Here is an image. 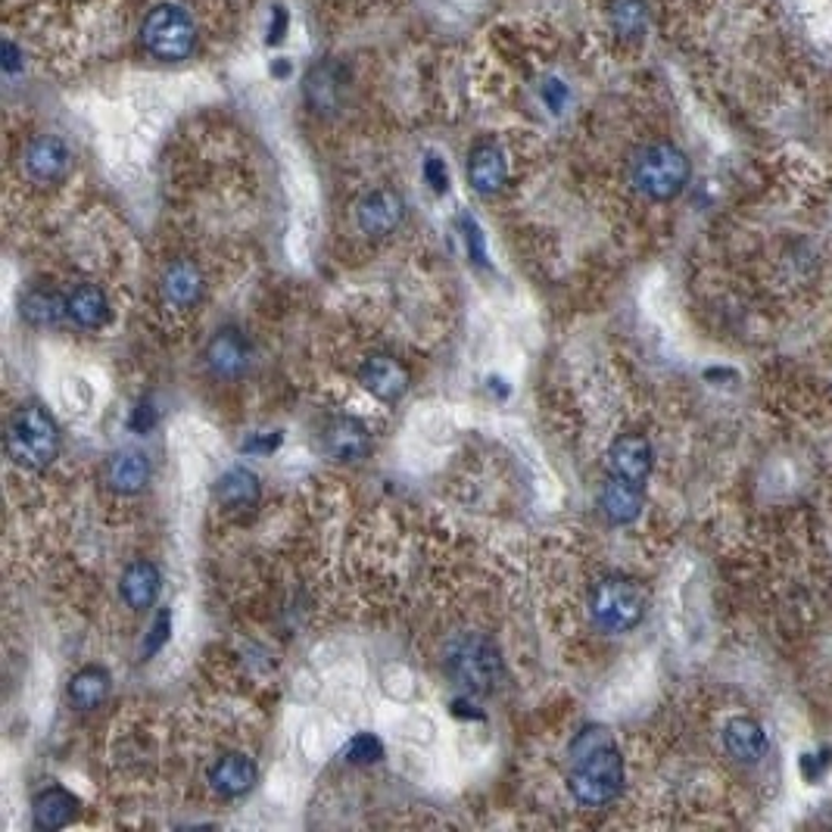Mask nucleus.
I'll return each mask as SVG.
<instances>
[{
  "mask_svg": "<svg viewBox=\"0 0 832 832\" xmlns=\"http://www.w3.org/2000/svg\"><path fill=\"white\" fill-rule=\"evenodd\" d=\"M571 773L567 788L586 808L611 805L627 783V764L621 748L611 743L605 726H586L571 745Z\"/></svg>",
  "mask_w": 832,
  "mask_h": 832,
  "instance_id": "1",
  "label": "nucleus"
},
{
  "mask_svg": "<svg viewBox=\"0 0 832 832\" xmlns=\"http://www.w3.org/2000/svg\"><path fill=\"white\" fill-rule=\"evenodd\" d=\"M586 608L602 633H631L649 614V589L627 574H605L589 589Z\"/></svg>",
  "mask_w": 832,
  "mask_h": 832,
  "instance_id": "2",
  "label": "nucleus"
},
{
  "mask_svg": "<svg viewBox=\"0 0 832 832\" xmlns=\"http://www.w3.org/2000/svg\"><path fill=\"white\" fill-rule=\"evenodd\" d=\"M689 179H693V162L671 140H654L639 147L631 162L633 187L652 203L676 200L686 191Z\"/></svg>",
  "mask_w": 832,
  "mask_h": 832,
  "instance_id": "3",
  "label": "nucleus"
},
{
  "mask_svg": "<svg viewBox=\"0 0 832 832\" xmlns=\"http://www.w3.org/2000/svg\"><path fill=\"white\" fill-rule=\"evenodd\" d=\"M7 455L28 472H41L60 455V428L45 405H20L7 421Z\"/></svg>",
  "mask_w": 832,
  "mask_h": 832,
  "instance_id": "4",
  "label": "nucleus"
},
{
  "mask_svg": "<svg viewBox=\"0 0 832 832\" xmlns=\"http://www.w3.org/2000/svg\"><path fill=\"white\" fill-rule=\"evenodd\" d=\"M140 41L159 60H184L197 45L194 16L181 3H159L144 16Z\"/></svg>",
  "mask_w": 832,
  "mask_h": 832,
  "instance_id": "5",
  "label": "nucleus"
},
{
  "mask_svg": "<svg viewBox=\"0 0 832 832\" xmlns=\"http://www.w3.org/2000/svg\"><path fill=\"white\" fill-rule=\"evenodd\" d=\"M450 674L468 696H487L493 693L499 674H502V658L490 639L484 636H465L450 649Z\"/></svg>",
  "mask_w": 832,
  "mask_h": 832,
  "instance_id": "6",
  "label": "nucleus"
},
{
  "mask_svg": "<svg viewBox=\"0 0 832 832\" xmlns=\"http://www.w3.org/2000/svg\"><path fill=\"white\" fill-rule=\"evenodd\" d=\"M654 468V446L643 433H621L608 446V474L646 487Z\"/></svg>",
  "mask_w": 832,
  "mask_h": 832,
  "instance_id": "7",
  "label": "nucleus"
},
{
  "mask_svg": "<svg viewBox=\"0 0 832 832\" xmlns=\"http://www.w3.org/2000/svg\"><path fill=\"white\" fill-rule=\"evenodd\" d=\"M23 169L35 184H60L72 169V150L63 137L38 135L25 147Z\"/></svg>",
  "mask_w": 832,
  "mask_h": 832,
  "instance_id": "8",
  "label": "nucleus"
},
{
  "mask_svg": "<svg viewBox=\"0 0 832 832\" xmlns=\"http://www.w3.org/2000/svg\"><path fill=\"white\" fill-rule=\"evenodd\" d=\"M723 751L743 767L761 764L770 751V733L767 726L758 718H748V714H736V718L726 720L723 726Z\"/></svg>",
  "mask_w": 832,
  "mask_h": 832,
  "instance_id": "9",
  "label": "nucleus"
},
{
  "mask_svg": "<svg viewBox=\"0 0 832 832\" xmlns=\"http://www.w3.org/2000/svg\"><path fill=\"white\" fill-rule=\"evenodd\" d=\"M249 356H253V350H249L244 331H237V328H222L206 343V368L219 381L244 378L249 368Z\"/></svg>",
  "mask_w": 832,
  "mask_h": 832,
  "instance_id": "10",
  "label": "nucleus"
},
{
  "mask_svg": "<svg viewBox=\"0 0 832 832\" xmlns=\"http://www.w3.org/2000/svg\"><path fill=\"white\" fill-rule=\"evenodd\" d=\"M359 383L381 403H400L408 393V368L403 362L387 356V353H375L359 365Z\"/></svg>",
  "mask_w": 832,
  "mask_h": 832,
  "instance_id": "11",
  "label": "nucleus"
},
{
  "mask_svg": "<svg viewBox=\"0 0 832 832\" xmlns=\"http://www.w3.org/2000/svg\"><path fill=\"white\" fill-rule=\"evenodd\" d=\"M356 219H359V228L368 237H387V234H393L396 228L403 225L405 203L396 191L378 187V191L362 197Z\"/></svg>",
  "mask_w": 832,
  "mask_h": 832,
  "instance_id": "12",
  "label": "nucleus"
},
{
  "mask_svg": "<svg viewBox=\"0 0 832 832\" xmlns=\"http://www.w3.org/2000/svg\"><path fill=\"white\" fill-rule=\"evenodd\" d=\"M321 450L334 462H359L371 450V433L353 415H338L321 430Z\"/></svg>",
  "mask_w": 832,
  "mask_h": 832,
  "instance_id": "13",
  "label": "nucleus"
},
{
  "mask_svg": "<svg viewBox=\"0 0 832 832\" xmlns=\"http://www.w3.org/2000/svg\"><path fill=\"white\" fill-rule=\"evenodd\" d=\"M599 509H602V515L608 517V524L627 527V524H633L636 517L643 515V509H646V487L608 474L605 487H602V493H599Z\"/></svg>",
  "mask_w": 832,
  "mask_h": 832,
  "instance_id": "14",
  "label": "nucleus"
},
{
  "mask_svg": "<svg viewBox=\"0 0 832 832\" xmlns=\"http://www.w3.org/2000/svg\"><path fill=\"white\" fill-rule=\"evenodd\" d=\"M259 495H262V487H259V477L244 468V465H234L228 468L219 480H216V502L231 512V515H247L259 505Z\"/></svg>",
  "mask_w": 832,
  "mask_h": 832,
  "instance_id": "15",
  "label": "nucleus"
},
{
  "mask_svg": "<svg viewBox=\"0 0 832 832\" xmlns=\"http://www.w3.org/2000/svg\"><path fill=\"white\" fill-rule=\"evenodd\" d=\"M159 296L169 309H194L203 296L200 269L187 259L166 266L162 278H159Z\"/></svg>",
  "mask_w": 832,
  "mask_h": 832,
  "instance_id": "16",
  "label": "nucleus"
},
{
  "mask_svg": "<svg viewBox=\"0 0 832 832\" xmlns=\"http://www.w3.org/2000/svg\"><path fill=\"white\" fill-rule=\"evenodd\" d=\"M468 181L477 194L493 197L509 181V162L495 144H477L468 157Z\"/></svg>",
  "mask_w": 832,
  "mask_h": 832,
  "instance_id": "17",
  "label": "nucleus"
},
{
  "mask_svg": "<svg viewBox=\"0 0 832 832\" xmlns=\"http://www.w3.org/2000/svg\"><path fill=\"white\" fill-rule=\"evenodd\" d=\"M159 589H162V574H159V567L154 562L137 559L122 571L119 592H122L125 605L132 611H147L159 599Z\"/></svg>",
  "mask_w": 832,
  "mask_h": 832,
  "instance_id": "18",
  "label": "nucleus"
},
{
  "mask_svg": "<svg viewBox=\"0 0 832 832\" xmlns=\"http://www.w3.org/2000/svg\"><path fill=\"white\" fill-rule=\"evenodd\" d=\"M253 783H256V764L241 751H228L209 767V786L222 798H237V795L249 792Z\"/></svg>",
  "mask_w": 832,
  "mask_h": 832,
  "instance_id": "19",
  "label": "nucleus"
},
{
  "mask_svg": "<svg viewBox=\"0 0 832 832\" xmlns=\"http://www.w3.org/2000/svg\"><path fill=\"white\" fill-rule=\"evenodd\" d=\"M343 88H346V72L334 60H325L318 63L309 78H306V97H309V107L316 113H334L343 100Z\"/></svg>",
  "mask_w": 832,
  "mask_h": 832,
  "instance_id": "20",
  "label": "nucleus"
},
{
  "mask_svg": "<svg viewBox=\"0 0 832 832\" xmlns=\"http://www.w3.org/2000/svg\"><path fill=\"white\" fill-rule=\"evenodd\" d=\"M75 817H78V798H75L72 792H66L63 786L45 788V792H38L35 802H32V820H35L38 830H63Z\"/></svg>",
  "mask_w": 832,
  "mask_h": 832,
  "instance_id": "21",
  "label": "nucleus"
},
{
  "mask_svg": "<svg viewBox=\"0 0 832 832\" xmlns=\"http://www.w3.org/2000/svg\"><path fill=\"white\" fill-rule=\"evenodd\" d=\"M107 484L122 495L140 493L150 484V458L144 452H115L107 462Z\"/></svg>",
  "mask_w": 832,
  "mask_h": 832,
  "instance_id": "22",
  "label": "nucleus"
},
{
  "mask_svg": "<svg viewBox=\"0 0 832 832\" xmlns=\"http://www.w3.org/2000/svg\"><path fill=\"white\" fill-rule=\"evenodd\" d=\"M110 316H113L110 299H107V293L100 291L97 284H82V287H75V291L69 293V318L78 328L100 331L110 321Z\"/></svg>",
  "mask_w": 832,
  "mask_h": 832,
  "instance_id": "23",
  "label": "nucleus"
},
{
  "mask_svg": "<svg viewBox=\"0 0 832 832\" xmlns=\"http://www.w3.org/2000/svg\"><path fill=\"white\" fill-rule=\"evenodd\" d=\"M110 689H113L110 671L97 668V664H88V668H82L78 674H72V680H69V701L78 711H94V708H100L110 698Z\"/></svg>",
  "mask_w": 832,
  "mask_h": 832,
  "instance_id": "24",
  "label": "nucleus"
},
{
  "mask_svg": "<svg viewBox=\"0 0 832 832\" xmlns=\"http://www.w3.org/2000/svg\"><path fill=\"white\" fill-rule=\"evenodd\" d=\"M23 318L35 328H57L69 318V296L60 291L35 287L23 296Z\"/></svg>",
  "mask_w": 832,
  "mask_h": 832,
  "instance_id": "25",
  "label": "nucleus"
},
{
  "mask_svg": "<svg viewBox=\"0 0 832 832\" xmlns=\"http://www.w3.org/2000/svg\"><path fill=\"white\" fill-rule=\"evenodd\" d=\"M381 739L371 736V733H359V736H353L350 745H346V761H353V764H375V761H381Z\"/></svg>",
  "mask_w": 832,
  "mask_h": 832,
  "instance_id": "26",
  "label": "nucleus"
},
{
  "mask_svg": "<svg viewBox=\"0 0 832 832\" xmlns=\"http://www.w3.org/2000/svg\"><path fill=\"white\" fill-rule=\"evenodd\" d=\"M832 767V748H817V751H805L802 761H798V770H802V780L805 783H820L823 773Z\"/></svg>",
  "mask_w": 832,
  "mask_h": 832,
  "instance_id": "27",
  "label": "nucleus"
},
{
  "mask_svg": "<svg viewBox=\"0 0 832 832\" xmlns=\"http://www.w3.org/2000/svg\"><path fill=\"white\" fill-rule=\"evenodd\" d=\"M169 633H172V611H169V608H159L157 621H154V627H150L147 639H144L140 654H144V658H154V654L169 643Z\"/></svg>",
  "mask_w": 832,
  "mask_h": 832,
  "instance_id": "28",
  "label": "nucleus"
},
{
  "mask_svg": "<svg viewBox=\"0 0 832 832\" xmlns=\"http://www.w3.org/2000/svg\"><path fill=\"white\" fill-rule=\"evenodd\" d=\"M614 23L621 32H643V23H646V10H643V3L639 0H621L617 7H614Z\"/></svg>",
  "mask_w": 832,
  "mask_h": 832,
  "instance_id": "29",
  "label": "nucleus"
},
{
  "mask_svg": "<svg viewBox=\"0 0 832 832\" xmlns=\"http://www.w3.org/2000/svg\"><path fill=\"white\" fill-rule=\"evenodd\" d=\"M462 231H465V241H468V253H472V262L477 266H487V244H484V234H480V225L474 222L472 216H462Z\"/></svg>",
  "mask_w": 832,
  "mask_h": 832,
  "instance_id": "30",
  "label": "nucleus"
},
{
  "mask_svg": "<svg viewBox=\"0 0 832 832\" xmlns=\"http://www.w3.org/2000/svg\"><path fill=\"white\" fill-rule=\"evenodd\" d=\"M425 181L433 187V194H446L450 191V175H446V166L440 157L425 159Z\"/></svg>",
  "mask_w": 832,
  "mask_h": 832,
  "instance_id": "31",
  "label": "nucleus"
},
{
  "mask_svg": "<svg viewBox=\"0 0 832 832\" xmlns=\"http://www.w3.org/2000/svg\"><path fill=\"white\" fill-rule=\"evenodd\" d=\"M154 425H157V412H154V405L150 403L135 405V412H132V418H129V428L135 430V433H150Z\"/></svg>",
  "mask_w": 832,
  "mask_h": 832,
  "instance_id": "32",
  "label": "nucleus"
},
{
  "mask_svg": "<svg viewBox=\"0 0 832 832\" xmlns=\"http://www.w3.org/2000/svg\"><path fill=\"white\" fill-rule=\"evenodd\" d=\"M281 446V433H259V437H253L244 443V452L249 455H269Z\"/></svg>",
  "mask_w": 832,
  "mask_h": 832,
  "instance_id": "33",
  "label": "nucleus"
},
{
  "mask_svg": "<svg viewBox=\"0 0 832 832\" xmlns=\"http://www.w3.org/2000/svg\"><path fill=\"white\" fill-rule=\"evenodd\" d=\"M542 97H546V103L559 113L564 107V100H567V90H564V85L559 82V78H549L546 82V88H542Z\"/></svg>",
  "mask_w": 832,
  "mask_h": 832,
  "instance_id": "34",
  "label": "nucleus"
},
{
  "mask_svg": "<svg viewBox=\"0 0 832 832\" xmlns=\"http://www.w3.org/2000/svg\"><path fill=\"white\" fill-rule=\"evenodd\" d=\"M3 69L13 75L16 72V47L13 45H7V50H3Z\"/></svg>",
  "mask_w": 832,
  "mask_h": 832,
  "instance_id": "35",
  "label": "nucleus"
}]
</instances>
